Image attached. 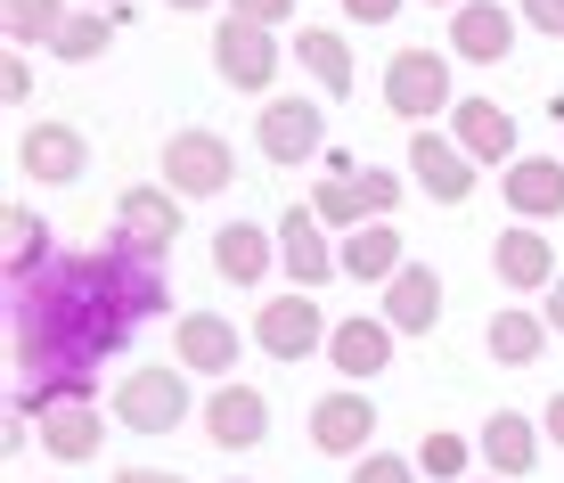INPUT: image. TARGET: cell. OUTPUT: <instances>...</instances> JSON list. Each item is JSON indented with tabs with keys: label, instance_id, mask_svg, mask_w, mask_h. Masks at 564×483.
<instances>
[{
	"label": "cell",
	"instance_id": "9c48e42d",
	"mask_svg": "<svg viewBox=\"0 0 564 483\" xmlns=\"http://www.w3.org/2000/svg\"><path fill=\"white\" fill-rule=\"evenodd\" d=\"M270 229H279V270L303 296H319L327 279H344V238H327V222L311 214V205H286Z\"/></svg>",
	"mask_w": 564,
	"mask_h": 483
},
{
	"label": "cell",
	"instance_id": "4dcf8cb0",
	"mask_svg": "<svg viewBox=\"0 0 564 483\" xmlns=\"http://www.w3.org/2000/svg\"><path fill=\"white\" fill-rule=\"evenodd\" d=\"M107 33H115V9H74L66 25H57L50 57H66V66H90V57L107 50Z\"/></svg>",
	"mask_w": 564,
	"mask_h": 483
},
{
	"label": "cell",
	"instance_id": "ee69618b",
	"mask_svg": "<svg viewBox=\"0 0 564 483\" xmlns=\"http://www.w3.org/2000/svg\"><path fill=\"white\" fill-rule=\"evenodd\" d=\"M475 483H508V475H475Z\"/></svg>",
	"mask_w": 564,
	"mask_h": 483
},
{
	"label": "cell",
	"instance_id": "f35d334b",
	"mask_svg": "<svg viewBox=\"0 0 564 483\" xmlns=\"http://www.w3.org/2000/svg\"><path fill=\"white\" fill-rule=\"evenodd\" d=\"M540 434H549L556 451H564V394H549V410H540Z\"/></svg>",
	"mask_w": 564,
	"mask_h": 483
},
{
	"label": "cell",
	"instance_id": "3957f363",
	"mask_svg": "<svg viewBox=\"0 0 564 483\" xmlns=\"http://www.w3.org/2000/svg\"><path fill=\"white\" fill-rule=\"evenodd\" d=\"M181 229H188V205L172 197L164 181H140V189H123V197H115L107 246H115V255H131V262H155V270H164V255L181 246Z\"/></svg>",
	"mask_w": 564,
	"mask_h": 483
},
{
	"label": "cell",
	"instance_id": "b9f144b4",
	"mask_svg": "<svg viewBox=\"0 0 564 483\" xmlns=\"http://www.w3.org/2000/svg\"><path fill=\"white\" fill-rule=\"evenodd\" d=\"M425 9H466V0H425Z\"/></svg>",
	"mask_w": 564,
	"mask_h": 483
},
{
	"label": "cell",
	"instance_id": "52a82bcc",
	"mask_svg": "<svg viewBox=\"0 0 564 483\" xmlns=\"http://www.w3.org/2000/svg\"><path fill=\"white\" fill-rule=\"evenodd\" d=\"M384 107L401 115V124H434V115H451V57L442 50H393V66H384Z\"/></svg>",
	"mask_w": 564,
	"mask_h": 483
},
{
	"label": "cell",
	"instance_id": "9a60e30c",
	"mask_svg": "<svg viewBox=\"0 0 564 483\" xmlns=\"http://www.w3.org/2000/svg\"><path fill=\"white\" fill-rule=\"evenodd\" d=\"M491 270H499V287H516V296H549V287L564 279V262H556V246H549V229H540V222L499 229Z\"/></svg>",
	"mask_w": 564,
	"mask_h": 483
},
{
	"label": "cell",
	"instance_id": "4316f807",
	"mask_svg": "<svg viewBox=\"0 0 564 483\" xmlns=\"http://www.w3.org/2000/svg\"><path fill=\"white\" fill-rule=\"evenodd\" d=\"M549 336H556V328L540 320V312H499L491 328H482V344H491L499 369H532V361L549 353Z\"/></svg>",
	"mask_w": 564,
	"mask_h": 483
},
{
	"label": "cell",
	"instance_id": "ffe728a7",
	"mask_svg": "<svg viewBox=\"0 0 564 483\" xmlns=\"http://www.w3.org/2000/svg\"><path fill=\"white\" fill-rule=\"evenodd\" d=\"M327 361H336V377H384L393 369V328H384V312H352L336 320V336H327Z\"/></svg>",
	"mask_w": 564,
	"mask_h": 483
},
{
	"label": "cell",
	"instance_id": "f6af8a7d",
	"mask_svg": "<svg viewBox=\"0 0 564 483\" xmlns=\"http://www.w3.org/2000/svg\"><path fill=\"white\" fill-rule=\"evenodd\" d=\"M229 483H254V475H229Z\"/></svg>",
	"mask_w": 564,
	"mask_h": 483
},
{
	"label": "cell",
	"instance_id": "cb8c5ba5",
	"mask_svg": "<svg viewBox=\"0 0 564 483\" xmlns=\"http://www.w3.org/2000/svg\"><path fill=\"white\" fill-rule=\"evenodd\" d=\"M286 57L319 83V99H352V42H344L336 25H303L295 42H286Z\"/></svg>",
	"mask_w": 564,
	"mask_h": 483
},
{
	"label": "cell",
	"instance_id": "277c9868",
	"mask_svg": "<svg viewBox=\"0 0 564 483\" xmlns=\"http://www.w3.org/2000/svg\"><path fill=\"white\" fill-rule=\"evenodd\" d=\"M188 410H205V401L188 394V369H181V361L131 369L123 385H115V427H131V434H181Z\"/></svg>",
	"mask_w": 564,
	"mask_h": 483
},
{
	"label": "cell",
	"instance_id": "484cf974",
	"mask_svg": "<svg viewBox=\"0 0 564 483\" xmlns=\"http://www.w3.org/2000/svg\"><path fill=\"white\" fill-rule=\"evenodd\" d=\"M42 451L57 459V468H83V459H99V451H107V410H99V401L50 410V418H42Z\"/></svg>",
	"mask_w": 564,
	"mask_h": 483
},
{
	"label": "cell",
	"instance_id": "8d00e7d4",
	"mask_svg": "<svg viewBox=\"0 0 564 483\" xmlns=\"http://www.w3.org/2000/svg\"><path fill=\"white\" fill-rule=\"evenodd\" d=\"M115 483H188L181 468H115Z\"/></svg>",
	"mask_w": 564,
	"mask_h": 483
},
{
	"label": "cell",
	"instance_id": "30bf717a",
	"mask_svg": "<svg viewBox=\"0 0 564 483\" xmlns=\"http://www.w3.org/2000/svg\"><path fill=\"white\" fill-rule=\"evenodd\" d=\"M286 66V42L270 25H246V17H221L213 25V74H221L229 90H270Z\"/></svg>",
	"mask_w": 564,
	"mask_h": 483
},
{
	"label": "cell",
	"instance_id": "7402d4cb",
	"mask_svg": "<svg viewBox=\"0 0 564 483\" xmlns=\"http://www.w3.org/2000/svg\"><path fill=\"white\" fill-rule=\"evenodd\" d=\"M499 197H508L523 222H556L564 214V157H516L499 172Z\"/></svg>",
	"mask_w": 564,
	"mask_h": 483
},
{
	"label": "cell",
	"instance_id": "8fae6325",
	"mask_svg": "<svg viewBox=\"0 0 564 483\" xmlns=\"http://www.w3.org/2000/svg\"><path fill=\"white\" fill-rule=\"evenodd\" d=\"M17 172H25L33 189H74L90 172V140L74 124H57V115H42V124L17 131Z\"/></svg>",
	"mask_w": 564,
	"mask_h": 483
},
{
	"label": "cell",
	"instance_id": "83f0119b",
	"mask_svg": "<svg viewBox=\"0 0 564 483\" xmlns=\"http://www.w3.org/2000/svg\"><path fill=\"white\" fill-rule=\"evenodd\" d=\"M0 229H9V255H0L9 287H17V279H33V270L57 255V246H50V222H42V205H9V214H0Z\"/></svg>",
	"mask_w": 564,
	"mask_h": 483
},
{
	"label": "cell",
	"instance_id": "4fadbf2b",
	"mask_svg": "<svg viewBox=\"0 0 564 483\" xmlns=\"http://www.w3.org/2000/svg\"><path fill=\"white\" fill-rule=\"evenodd\" d=\"M205 434H213V451H262L270 442V394L262 385H213L205 394Z\"/></svg>",
	"mask_w": 564,
	"mask_h": 483
},
{
	"label": "cell",
	"instance_id": "7a4b0ae2",
	"mask_svg": "<svg viewBox=\"0 0 564 483\" xmlns=\"http://www.w3.org/2000/svg\"><path fill=\"white\" fill-rule=\"evenodd\" d=\"M401 205V172L393 164H360L352 148H327L319 157V189H311V214H319L327 229H368V222H393Z\"/></svg>",
	"mask_w": 564,
	"mask_h": 483
},
{
	"label": "cell",
	"instance_id": "ac0fdd59",
	"mask_svg": "<svg viewBox=\"0 0 564 483\" xmlns=\"http://www.w3.org/2000/svg\"><path fill=\"white\" fill-rule=\"evenodd\" d=\"M270 270H279V229H262V222H221L213 229V279L262 287Z\"/></svg>",
	"mask_w": 564,
	"mask_h": 483
},
{
	"label": "cell",
	"instance_id": "d6986e66",
	"mask_svg": "<svg viewBox=\"0 0 564 483\" xmlns=\"http://www.w3.org/2000/svg\"><path fill=\"white\" fill-rule=\"evenodd\" d=\"M540 442H549V434H540V418H523V410H491V418H482V434H475V451H482V468H491V475L523 483V475L540 468Z\"/></svg>",
	"mask_w": 564,
	"mask_h": 483
},
{
	"label": "cell",
	"instance_id": "f1b7e54d",
	"mask_svg": "<svg viewBox=\"0 0 564 483\" xmlns=\"http://www.w3.org/2000/svg\"><path fill=\"white\" fill-rule=\"evenodd\" d=\"M66 0H0V25H9V50H42L57 42V25H66Z\"/></svg>",
	"mask_w": 564,
	"mask_h": 483
},
{
	"label": "cell",
	"instance_id": "d6a6232c",
	"mask_svg": "<svg viewBox=\"0 0 564 483\" xmlns=\"http://www.w3.org/2000/svg\"><path fill=\"white\" fill-rule=\"evenodd\" d=\"M516 17L532 33H549V42H564V0H516Z\"/></svg>",
	"mask_w": 564,
	"mask_h": 483
},
{
	"label": "cell",
	"instance_id": "44dd1931",
	"mask_svg": "<svg viewBox=\"0 0 564 483\" xmlns=\"http://www.w3.org/2000/svg\"><path fill=\"white\" fill-rule=\"evenodd\" d=\"M451 140H458L475 164H499V172H508V164H516V115L499 107V99H458V107H451Z\"/></svg>",
	"mask_w": 564,
	"mask_h": 483
},
{
	"label": "cell",
	"instance_id": "1f68e13d",
	"mask_svg": "<svg viewBox=\"0 0 564 483\" xmlns=\"http://www.w3.org/2000/svg\"><path fill=\"white\" fill-rule=\"evenodd\" d=\"M352 483H425V475H417V459H393V451H368V459H352Z\"/></svg>",
	"mask_w": 564,
	"mask_h": 483
},
{
	"label": "cell",
	"instance_id": "603a6c76",
	"mask_svg": "<svg viewBox=\"0 0 564 483\" xmlns=\"http://www.w3.org/2000/svg\"><path fill=\"white\" fill-rule=\"evenodd\" d=\"M384 328L393 336H425V328H442V270H425V262H410L393 287H384Z\"/></svg>",
	"mask_w": 564,
	"mask_h": 483
},
{
	"label": "cell",
	"instance_id": "f546056e",
	"mask_svg": "<svg viewBox=\"0 0 564 483\" xmlns=\"http://www.w3.org/2000/svg\"><path fill=\"white\" fill-rule=\"evenodd\" d=\"M475 459H482V451H475L466 434H451V427H434V434L417 442V475H425V483H475V475H466Z\"/></svg>",
	"mask_w": 564,
	"mask_h": 483
},
{
	"label": "cell",
	"instance_id": "7bdbcfd3",
	"mask_svg": "<svg viewBox=\"0 0 564 483\" xmlns=\"http://www.w3.org/2000/svg\"><path fill=\"white\" fill-rule=\"evenodd\" d=\"M90 9H123V0H90Z\"/></svg>",
	"mask_w": 564,
	"mask_h": 483
},
{
	"label": "cell",
	"instance_id": "d590c367",
	"mask_svg": "<svg viewBox=\"0 0 564 483\" xmlns=\"http://www.w3.org/2000/svg\"><path fill=\"white\" fill-rule=\"evenodd\" d=\"M344 17H352V25H393L401 0H344Z\"/></svg>",
	"mask_w": 564,
	"mask_h": 483
},
{
	"label": "cell",
	"instance_id": "e0dca14e",
	"mask_svg": "<svg viewBox=\"0 0 564 483\" xmlns=\"http://www.w3.org/2000/svg\"><path fill=\"white\" fill-rule=\"evenodd\" d=\"M475 172H482V164L466 157L451 131H417V140H410V181H417L434 205H466V197H475Z\"/></svg>",
	"mask_w": 564,
	"mask_h": 483
},
{
	"label": "cell",
	"instance_id": "2e32d148",
	"mask_svg": "<svg viewBox=\"0 0 564 483\" xmlns=\"http://www.w3.org/2000/svg\"><path fill=\"white\" fill-rule=\"evenodd\" d=\"M238 353H246V336H238V328H229L221 312H181V328H172V361H181L188 377H213V385H229Z\"/></svg>",
	"mask_w": 564,
	"mask_h": 483
},
{
	"label": "cell",
	"instance_id": "5bb4252c",
	"mask_svg": "<svg viewBox=\"0 0 564 483\" xmlns=\"http://www.w3.org/2000/svg\"><path fill=\"white\" fill-rule=\"evenodd\" d=\"M523 17L508 9V0H466V9H451V57H466V66H508Z\"/></svg>",
	"mask_w": 564,
	"mask_h": 483
},
{
	"label": "cell",
	"instance_id": "7c38bea8",
	"mask_svg": "<svg viewBox=\"0 0 564 483\" xmlns=\"http://www.w3.org/2000/svg\"><path fill=\"white\" fill-rule=\"evenodd\" d=\"M311 451H319V459H368V451H377V401H368L360 385L319 394V401H311Z\"/></svg>",
	"mask_w": 564,
	"mask_h": 483
},
{
	"label": "cell",
	"instance_id": "ba28073f",
	"mask_svg": "<svg viewBox=\"0 0 564 483\" xmlns=\"http://www.w3.org/2000/svg\"><path fill=\"white\" fill-rule=\"evenodd\" d=\"M327 336H336V320H327L319 296H303V287H286V296H270L254 312V344L270 361H311V353H327Z\"/></svg>",
	"mask_w": 564,
	"mask_h": 483
},
{
	"label": "cell",
	"instance_id": "60d3db41",
	"mask_svg": "<svg viewBox=\"0 0 564 483\" xmlns=\"http://www.w3.org/2000/svg\"><path fill=\"white\" fill-rule=\"evenodd\" d=\"M164 9H181V17H188V9H213V0H164Z\"/></svg>",
	"mask_w": 564,
	"mask_h": 483
},
{
	"label": "cell",
	"instance_id": "ab89813d",
	"mask_svg": "<svg viewBox=\"0 0 564 483\" xmlns=\"http://www.w3.org/2000/svg\"><path fill=\"white\" fill-rule=\"evenodd\" d=\"M540 320H549V328H556V336H564V279L549 287V303H540Z\"/></svg>",
	"mask_w": 564,
	"mask_h": 483
},
{
	"label": "cell",
	"instance_id": "6da1fadb",
	"mask_svg": "<svg viewBox=\"0 0 564 483\" xmlns=\"http://www.w3.org/2000/svg\"><path fill=\"white\" fill-rule=\"evenodd\" d=\"M164 312H172V296H164L155 262H131L115 246L50 255L33 279L9 287V369H17V385L99 377L131 344V328H148Z\"/></svg>",
	"mask_w": 564,
	"mask_h": 483
},
{
	"label": "cell",
	"instance_id": "8992f818",
	"mask_svg": "<svg viewBox=\"0 0 564 483\" xmlns=\"http://www.w3.org/2000/svg\"><path fill=\"white\" fill-rule=\"evenodd\" d=\"M254 148L279 172H295V164H311V157H327V99H311V90H295V99H270L262 115H254Z\"/></svg>",
	"mask_w": 564,
	"mask_h": 483
},
{
	"label": "cell",
	"instance_id": "5b68a950",
	"mask_svg": "<svg viewBox=\"0 0 564 483\" xmlns=\"http://www.w3.org/2000/svg\"><path fill=\"white\" fill-rule=\"evenodd\" d=\"M155 172H164V189L181 205H197V197H221L229 181H238V148L221 140V131H172L164 140V157H155Z\"/></svg>",
	"mask_w": 564,
	"mask_h": 483
},
{
	"label": "cell",
	"instance_id": "e575fe53",
	"mask_svg": "<svg viewBox=\"0 0 564 483\" xmlns=\"http://www.w3.org/2000/svg\"><path fill=\"white\" fill-rule=\"evenodd\" d=\"M0 90H9V99H33V57H25V50L0 57Z\"/></svg>",
	"mask_w": 564,
	"mask_h": 483
},
{
	"label": "cell",
	"instance_id": "836d02e7",
	"mask_svg": "<svg viewBox=\"0 0 564 483\" xmlns=\"http://www.w3.org/2000/svg\"><path fill=\"white\" fill-rule=\"evenodd\" d=\"M229 17H246V25H270V33H279L286 17H295V0H229Z\"/></svg>",
	"mask_w": 564,
	"mask_h": 483
},
{
	"label": "cell",
	"instance_id": "d4e9b609",
	"mask_svg": "<svg viewBox=\"0 0 564 483\" xmlns=\"http://www.w3.org/2000/svg\"><path fill=\"white\" fill-rule=\"evenodd\" d=\"M401 270H410V246H401V229L393 222H368L344 238V279H360V287H393Z\"/></svg>",
	"mask_w": 564,
	"mask_h": 483
},
{
	"label": "cell",
	"instance_id": "74e56055",
	"mask_svg": "<svg viewBox=\"0 0 564 483\" xmlns=\"http://www.w3.org/2000/svg\"><path fill=\"white\" fill-rule=\"evenodd\" d=\"M25 442H33V418H17V410H9V427H0V451L17 459V451H25Z\"/></svg>",
	"mask_w": 564,
	"mask_h": 483
}]
</instances>
